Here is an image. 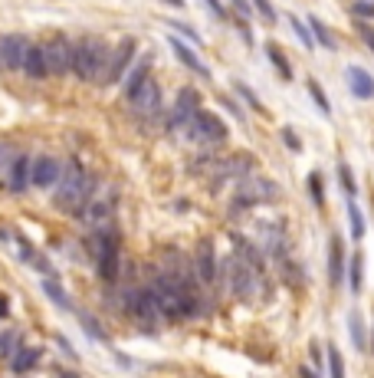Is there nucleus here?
<instances>
[{
    "mask_svg": "<svg viewBox=\"0 0 374 378\" xmlns=\"http://www.w3.org/2000/svg\"><path fill=\"white\" fill-rule=\"evenodd\" d=\"M309 191H312V198H315V204L322 207V174H309Z\"/></svg>",
    "mask_w": 374,
    "mask_h": 378,
    "instance_id": "nucleus-32",
    "label": "nucleus"
},
{
    "mask_svg": "<svg viewBox=\"0 0 374 378\" xmlns=\"http://www.w3.org/2000/svg\"><path fill=\"white\" fill-rule=\"evenodd\" d=\"M207 7H210L217 17H223V4H220V0H207Z\"/></svg>",
    "mask_w": 374,
    "mask_h": 378,
    "instance_id": "nucleus-40",
    "label": "nucleus"
},
{
    "mask_svg": "<svg viewBox=\"0 0 374 378\" xmlns=\"http://www.w3.org/2000/svg\"><path fill=\"white\" fill-rule=\"evenodd\" d=\"M220 103H223V105H227V109H230V112H233V115H240V109H237V105H233V99H227V95H223Z\"/></svg>",
    "mask_w": 374,
    "mask_h": 378,
    "instance_id": "nucleus-42",
    "label": "nucleus"
},
{
    "mask_svg": "<svg viewBox=\"0 0 374 378\" xmlns=\"http://www.w3.org/2000/svg\"><path fill=\"white\" fill-rule=\"evenodd\" d=\"M358 33H361V40H365V43L371 46V53H374V26L365 23V20H358Z\"/></svg>",
    "mask_w": 374,
    "mask_h": 378,
    "instance_id": "nucleus-34",
    "label": "nucleus"
},
{
    "mask_svg": "<svg viewBox=\"0 0 374 378\" xmlns=\"http://www.w3.org/2000/svg\"><path fill=\"white\" fill-rule=\"evenodd\" d=\"M0 69H4V53H0Z\"/></svg>",
    "mask_w": 374,
    "mask_h": 378,
    "instance_id": "nucleus-47",
    "label": "nucleus"
},
{
    "mask_svg": "<svg viewBox=\"0 0 374 378\" xmlns=\"http://www.w3.org/2000/svg\"><path fill=\"white\" fill-rule=\"evenodd\" d=\"M230 4H233V10H237L240 17H250V14H253V7H250V0H230Z\"/></svg>",
    "mask_w": 374,
    "mask_h": 378,
    "instance_id": "nucleus-38",
    "label": "nucleus"
},
{
    "mask_svg": "<svg viewBox=\"0 0 374 378\" xmlns=\"http://www.w3.org/2000/svg\"><path fill=\"white\" fill-rule=\"evenodd\" d=\"M338 178H341V188L348 198H355V178H351V168L345 162H338Z\"/></svg>",
    "mask_w": 374,
    "mask_h": 378,
    "instance_id": "nucleus-30",
    "label": "nucleus"
},
{
    "mask_svg": "<svg viewBox=\"0 0 374 378\" xmlns=\"http://www.w3.org/2000/svg\"><path fill=\"white\" fill-rule=\"evenodd\" d=\"M26 36L20 33H7L0 36V53H4V69H10V73H17L20 63H23V53H26Z\"/></svg>",
    "mask_w": 374,
    "mask_h": 378,
    "instance_id": "nucleus-9",
    "label": "nucleus"
},
{
    "mask_svg": "<svg viewBox=\"0 0 374 378\" xmlns=\"http://www.w3.org/2000/svg\"><path fill=\"white\" fill-rule=\"evenodd\" d=\"M361 280H365V257L361 253H355L351 257V267H348V286H351V293H361Z\"/></svg>",
    "mask_w": 374,
    "mask_h": 378,
    "instance_id": "nucleus-22",
    "label": "nucleus"
},
{
    "mask_svg": "<svg viewBox=\"0 0 374 378\" xmlns=\"http://www.w3.org/2000/svg\"><path fill=\"white\" fill-rule=\"evenodd\" d=\"M355 14L358 17H374V4H368V0H355Z\"/></svg>",
    "mask_w": 374,
    "mask_h": 378,
    "instance_id": "nucleus-36",
    "label": "nucleus"
},
{
    "mask_svg": "<svg viewBox=\"0 0 374 378\" xmlns=\"http://www.w3.org/2000/svg\"><path fill=\"white\" fill-rule=\"evenodd\" d=\"M43 290H46V296H50L56 306H63V310H73V300H69L66 293H63V286L53 280V276H46V283H43Z\"/></svg>",
    "mask_w": 374,
    "mask_h": 378,
    "instance_id": "nucleus-23",
    "label": "nucleus"
},
{
    "mask_svg": "<svg viewBox=\"0 0 374 378\" xmlns=\"http://www.w3.org/2000/svg\"><path fill=\"white\" fill-rule=\"evenodd\" d=\"M201 109V93L191 86H184L178 93V103H174V109H171V119H168V129L178 132L184 129V125H191V119H194V112Z\"/></svg>",
    "mask_w": 374,
    "mask_h": 378,
    "instance_id": "nucleus-6",
    "label": "nucleus"
},
{
    "mask_svg": "<svg viewBox=\"0 0 374 378\" xmlns=\"http://www.w3.org/2000/svg\"><path fill=\"white\" fill-rule=\"evenodd\" d=\"M20 69H23L30 79H46V76H50V73H46V60H43V46L26 43V53H23Z\"/></svg>",
    "mask_w": 374,
    "mask_h": 378,
    "instance_id": "nucleus-14",
    "label": "nucleus"
},
{
    "mask_svg": "<svg viewBox=\"0 0 374 378\" xmlns=\"http://www.w3.org/2000/svg\"><path fill=\"white\" fill-rule=\"evenodd\" d=\"M348 332H351V342L358 345V349H368V332H365V319H361V313H351L348 316Z\"/></svg>",
    "mask_w": 374,
    "mask_h": 378,
    "instance_id": "nucleus-20",
    "label": "nucleus"
},
{
    "mask_svg": "<svg viewBox=\"0 0 374 378\" xmlns=\"http://www.w3.org/2000/svg\"><path fill=\"white\" fill-rule=\"evenodd\" d=\"M95 267H99V276H102L105 283H115V280H119V270H122V243L99 250V253H95Z\"/></svg>",
    "mask_w": 374,
    "mask_h": 378,
    "instance_id": "nucleus-11",
    "label": "nucleus"
},
{
    "mask_svg": "<svg viewBox=\"0 0 374 378\" xmlns=\"http://www.w3.org/2000/svg\"><path fill=\"white\" fill-rule=\"evenodd\" d=\"M371 335H374V332H371ZM371 352H374V342H371Z\"/></svg>",
    "mask_w": 374,
    "mask_h": 378,
    "instance_id": "nucleus-48",
    "label": "nucleus"
},
{
    "mask_svg": "<svg viewBox=\"0 0 374 378\" xmlns=\"http://www.w3.org/2000/svg\"><path fill=\"white\" fill-rule=\"evenodd\" d=\"M148 63H151V60L145 56V60H138L132 69H125V76H122V89H125V99H128L132 93H135V89L141 86V83H145V76H148Z\"/></svg>",
    "mask_w": 374,
    "mask_h": 378,
    "instance_id": "nucleus-16",
    "label": "nucleus"
},
{
    "mask_svg": "<svg viewBox=\"0 0 374 378\" xmlns=\"http://www.w3.org/2000/svg\"><path fill=\"white\" fill-rule=\"evenodd\" d=\"M299 375H302V378H319V375H315L312 369H306V365H302V369H299Z\"/></svg>",
    "mask_w": 374,
    "mask_h": 378,
    "instance_id": "nucleus-43",
    "label": "nucleus"
},
{
    "mask_svg": "<svg viewBox=\"0 0 374 378\" xmlns=\"http://www.w3.org/2000/svg\"><path fill=\"white\" fill-rule=\"evenodd\" d=\"M164 4H171V7H184V0H164Z\"/></svg>",
    "mask_w": 374,
    "mask_h": 378,
    "instance_id": "nucleus-45",
    "label": "nucleus"
},
{
    "mask_svg": "<svg viewBox=\"0 0 374 378\" xmlns=\"http://www.w3.org/2000/svg\"><path fill=\"white\" fill-rule=\"evenodd\" d=\"M309 352H312V362H315V365H319V369H322L325 362H322V352H319V345H312V349H309Z\"/></svg>",
    "mask_w": 374,
    "mask_h": 378,
    "instance_id": "nucleus-41",
    "label": "nucleus"
},
{
    "mask_svg": "<svg viewBox=\"0 0 374 378\" xmlns=\"http://www.w3.org/2000/svg\"><path fill=\"white\" fill-rule=\"evenodd\" d=\"M0 316H7V296H0Z\"/></svg>",
    "mask_w": 374,
    "mask_h": 378,
    "instance_id": "nucleus-44",
    "label": "nucleus"
},
{
    "mask_svg": "<svg viewBox=\"0 0 374 378\" xmlns=\"http://www.w3.org/2000/svg\"><path fill=\"white\" fill-rule=\"evenodd\" d=\"M43 60H46L50 76H66V73H73V43L66 36H56L50 43H43Z\"/></svg>",
    "mask_w": 374,
    "mask_h": 378,
    "instance_id": "nucleus-5",
    "label": "nucleus"
},
{
    "mask_svg": "<svg viewBox=\"0 0 374 378\" xmlns=\"http://www.w3.org/2000/svg\"><path fill=\"white\" fill-rule=\"evenodd\" d=\"M289 23H292V30H296V36L302 40V46H306V50H315V40H312V30H309V23H302L299 17H289Z\"/></svg>",
    "mask_w": 374,
    "mask_h": 378,
    "instance_id": "nucleus-27",
    "label": "nucleus"
},
{
    "mask_svg": "<svg viewBox=\"0 0 374 378\" xmlns=\"http://www.w3.org/2000/svg\"><path fill=\"white\" fill-rule=\"evenodd\" d=\"M328 372H332V378H345V362H341V352L335 349V345H328Z\"/></svg>",
    "mask_w": 374,
    "mask_h": 378,
    "instance_id": "nucleus-28",
    "label": "nucleus"
},
{
    "mask_svg": "<svg viewBox=\"0 0 374 378\" xmlns=\"http://www.w3.org/2000/svg\"><path fill=\"white\" fill-rule=\"evenodd\" d=\"M4 178H7V188L10 191H26V184H30V158L26 155H17L14 158V162H10V168H7V174H4Z\"/></svg>",
    "mask_w": 374,
    "mask_h": 378,
    "instance_id": "nucleus-12",
    "label": "nucleus"
},
{
    "mask_svg": "<svg viewBox=\"0 0 374 378\" xmlns=\"http://www.w3.org/2000/svg\"><path fill=\"white\" fill-rule=\"evenodd\" d=\"M253 7L266 17V23H276V10H272V4H269V0H253Z\"/></svg>",
    "mask_w": 374,
    "mask_h": 378,
    "instance_id": "nucleus-33",
    "label": "nucleus"
},
{
    "mask_svg": "<svg viewBox=\"0 0 374 378\" xmlns=\"http://www.w3.org/2000/svg\"><path fill=\"white\" fill-rule=\"evenodd\" d=\"M132 56H135V40L132 36H125L115 50L105 56V66H102V76H99V83L102 86H115L122 76H125V69L128 63H132Z\"/></svg>",
    "mask_w": 374,
    "mask_h": 378,
    "instance_id": "nucleus-3",
    "label": "nucleus"
},
{
    "mask_svg": "<svg viewBox=\"0 0 374 378\" xmlns=\"http://www.w3.org/2000/svg\"><path fill=\"white\" fill-rule=\"evenodd\" d=\"M194 267H197L201 283H213V280H217V253H213V241H210V237H204V241L197 243Z\"/></svg>",
    "mask_w": 374,
    "mask_h": 378,
    "instance_id": "nucleus-10",
    "label": "nucleus"
},
{
    "mask_svg": "<svg viewBox=\"0 0 374 378\" xmlns=\"http://www.w3.org/2000/svg\"><path fill=\"white\" fill-rule=\"evenodd\" d=\"M282 138H286V145H289L292 152H299V148H302V145H299V138H296V132H292V129H282Z\"/></svg>",
    "mask_w": 374,
    "mask_h": 378,
    "instance_id": "nucleus-39",
    "label": "nucleus"
},
{
    "mask_svg": "<svg viewBox=\"0 0 374 378\" xmlns=\"http://www.w3.org/2000/svg\"><path fill=\"white\" fill-rule=\"evenodd\" d=\"M266 56H269V63H272V66L279 69V76L286 79V83H289V79H292V66H289V60L282 56L279 43H266Z\"/></svg>",
    "mask_w": 374,
    "mask_h": 378,
    "instance_id": "nucleus-19",
    "label": "nucleus"
},
{
    "mask_svg": "<svg viewBox=\"0 0 374 378\" xmlns=\"http://www.w3.org/2000/svg\"><path fill=\"white\" fill-rule=\"evenodd\" d=\"M233 89H237V93H240V95H243V99H247V103H250V105H253V109H256V112H263V105H260V99H256V93H253V89H250V86H247V83H233Z\"/></svg>",
    "mask_w": 374,
    "mask_h": 378,
    "instance_id": "nucleus-31",
    "label": "nucleus"
},
{
    "mask_svg": "<svg viewBox=\"0 0 374 378\" xmlns=\"http://www.w3.org/2000/svg\"><path fill=\"white\" fill-rule=\"evenodd\" d=\"M60 168L63 164L56 162V158L40 155L36 162H30V184H36V188H53L56 178H60Z\"/></svg>",
    "mask_w": 374,
    "mask_h": 378,
    "instance_id": "nucleus-8",
    "label": "nucleus"
},
{
    "mask_svg": "<svg viewBox=\"0 0 374 378\" xmlns=\"http://www.w3.org/2000/svg\"><path fill=\"white\" fill-rule=\"evenodd\" d=\"M14 158H17V152H10L7 145H0V174H7V168H10Z\"/></svg>",
    "mask_w": 374,
    "mask_h": 378,
    "instance_id": "nucleus-35",
    "label": "nucleus"
},
{
    "mask_svg": "<svg viewBox=\"0 0 374 378\" xmlns=\"http://www.w3.org/2000/svg\"><path fill=\"white\" fill-rule=\"evenodd\" d=\"M79 322H82V329L89 332V339H95V342H105V332H102V326L95 322L89 313H79Z\"/></svg>",
    "mask_w": 374,
    "mask_h": 378,
    "instance_id": "nucleus-26",
    "label": "nucleus"
},
{
    "mask_svg": "<svg viewBox=\"0 0 374 378\" xmlns=\"http://www.w3.org/2000/svg\"><path fill=\"white\" fill-rule=\"evenodd\" d=\"M309 30H312V40L319 46H325V50H335V36L325 30V23L319 17H309Z\"/></svg>",
    "mask_w": 374,
    "mask_h": 378,
    "instance_id": "nucleus-21",
    "label": "nucleus"
},
{
    "mask_svg": "<svg viewBox=\"0 0 374 378\" xmlns=\"http://www.w3.org/2000/svg\"><path fill=\"white\" fill-rule=\"evenodd\" d=\"M191 135L194 138H204V142H223L227 138V125H223L213 112H204V109H197L194 112V119H191Z\"/></svg>",
    "mask_w": 374,
    "mask_h": 378,
    "instance_id": "nucleus-7",
    "label": "nucleus"
},
{
    "mask_svg": "<svg viewBox=\"0 0 374 378\" xmlns=\"http://www.w3.org/2000/svg\"><path fill=\"white\" fill-rule=\"evenodd\" d=\"M92 194H95V178L85 174V168L76 158H69L60 168V178H56V204H60L63 211H73V214H76Z\"/></svg>",
    "mask_w": 374,
    "mask_h": 378,
    "instance_id": "nucleus-1",
    "label": "nucleus"
},
{
    "mask_svg": "<svg viewBox=\"0 0 374 378\" xmlns=\"http://www.w3.org/2000/svg\"><path fill=\"white\" fill-rule=\"evenodd\" d=\"M341 270H345V250H341L338 237H332L328 243V280L332 283H341Z\"/></svg>",
    "mask_w": 374,
    "mask_h": 378,
    "instance_id": "nucleus-17",
    "label": "nucleus"
},
{
    "mask_svg": "<svg viewBox=\"0 0 374 378\" xmlns=\"http://www.w3.org/2000/svg\"><path fill=\"white\" fill-rule=\"evenodd\" d=\"M128 103H132L138 119H154V115L161 112V86H158L151 76H145V83L128 95Z\"/></svg>",
    "mask_w": 374,
    "mask_h": 378,
    "instance_id": "nucleus-4",
    "label": "nucleus"
},
{
    "mask_svg": "<svg viewBox=\"0 0 374 378\" xmlns=\"http://www.w3.org/2000/svg\"><path fill=\"white\" fill-rule=\"evenodd\" d=\"M60 378H79V375H76V372H63Z\"/></svg>",
    "mask_w": 374,
    "mask_h": 378,
    "instance_id": "nucleus-46",
    "label": "nucleus"
},
{
    "mask_svg": "<svg viewBox=\"0 0 374 378\" xmlns=\"http://www.w3.org/2000/svg\"><path fill=\"white\" fill-rule=\"evenodd\" d=\"M351 204H348V224H351V233H355V241L358 237H365V217H361V211H358V204H355V198H348Z\"/></svg>",
    "mask_w": 374,
    "mask_h": 378,
    "instance_id": "nucleus-25",
    "label": "nucleus"
},
{
    "mask_svg": "<svg viewBox=\"0 0 374 378\" xmlns=\"http://www.w3.org/2000/svg\"><path fill=\"white\" fill-rule=\"evenodd\" d=\"M171 50H174V56H178V60L184 63L187 69H194L201 79H210V69H207V63L201 60V56H197V53L191 50L187 43H181V40H171Z\"/></svg>",
    "mask_w": 374,
    "mask_h": 378,
    "instance_id": "nucleus-15",
    "label": "nucleus"
},
{
    "mask_svg": "<svg viewBox=\"0 0 374 378\" xmlns=\"http://www.w3.org/2000/svg\"><path fill=\"white\" fill-rule=\"evenodd\" d=\"M309 93H312V99H315V105H319V109L325 112V115H332V105H328V99H325V93H322V86H319V83H309Z\"/></svg>",
    "mask_w": 374,
    "mask_h": 378,
    "instance_id": "nucleus-29",
    "label": "nucleus"
},
{
    "mask_svg": "<svg viewBox=\"0 0 374 378\" xmlns=\"http://www.w3.org/2000/svg\"><path fill=\"white\" fill-rule=\"evenodd\" d=\"M345 79H348V89L355 93V99H371V95H374V79H371V73H368V69L348 66Z\"/></svg>",
    "mask_w": 374,
    "mask_h": 378,
    "instance_id": "nucleus-13",
    "label": "nucleus"
},
{
    "mask_svg": "<svg viewBox=\"0 0 374 378\" xmlns=\"http://www.w3.org/2000/svg\"><path fill=\"white\" fill-rule=\"evenodd\" d=\"M174 30H181V33H184L187 40H194V43L201 46V36H197V30H191V26H187V23H178V20H174Z\"/></svg>",
    "mask_w": 374,
    "mask_h": 378,
    "instance_id": "nucleus-37",
    "label": "nucleus"
},
{
    "mask_svg": "<svg viewBox=\"0 0 374 378\" xmlns=\"http://www.w3.org/2000/svg\"><path fill=\"white\" fill-rule=\"evenodd\" d=\"M20 345H23L20 332H14V329H7V332H0V359H10V355L17 352Z\"/></svg>",
    "mask_w": 374,
    "mask_h": 378,
    "instance_id": "nucleus-24",
    "label": "nucleus"
},
{
    "mask_svg": "<svg viewBox=\"0 0 374 378\" xmlns=\"http://www.w3.org/2000/svg\"><path fill=\"white\" fill-rule=\"evenodd\" d=\"M40 349H23V345H20L17 352L10 355V369L17 372V375H23V372H30L36 365V362H40Z\"/></svg>",
    "mask_w": 374,
    "mask_h": 378,
    "instance_id": "nucleus-18",
    "label": "nucleus"
},
{
    "mask_svg": "<svg viewBox=\"0 0 374 378\" xmlns=\"http://www.w3.org/2000/svg\"><path fill=\"white\" fill-rule=\"evenodd\" d=\"M105 56H109V46L95 36H85L79 43H73V73H76L82 83H99L105 66Z\"/></svg>",
    "mask_w": 374,
    "mask_h": 378,
    "instance_id": "nucleus-2",
    "label": "nucleus"
}]
</instances>
